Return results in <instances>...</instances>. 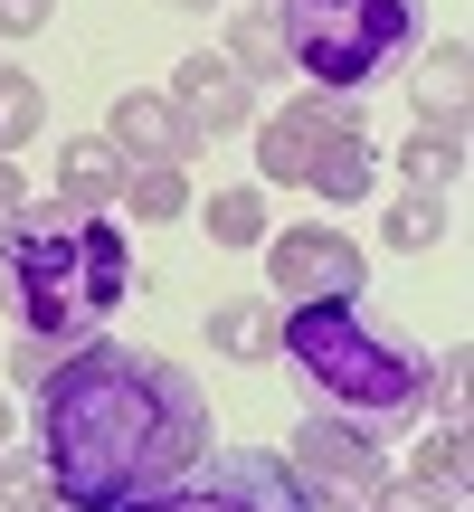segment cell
Here are the masks:
<instances>
[{"mask_svg":"<svg viewBox=\"0 0 474 512\" xmlns=\"http://www.w3.org/2000/svg\"><path fill=\"white\" fill-rule=\"evenodd\" d=\"M114 512H323V494L266 446H228V456H200L190 475L152 484V494L114 503Z\"/></svg>","mask_w":474,"mask_h":512,"instance_id":"cell-5","label":"cell"},{"mask_svg":"<svg viewBox=\"0 0 474 512\" xmlns=\"http://www.w3.org/2000/svg\"><path fill=\"white\" fill-rule=\"evenodd\" d=\"M124 294H133V238L105 209L29 200L0 228V304L29 342H57V351L95 342Z\"/></svg>","mask_w":474,"mask_h":512,"instance_id":"cell-2","label":"cell"},{"mask_svg":"<svg viewBox=\"0 0 474 512\" xmlns=\"http://www.w3.org/2000/svg\"><path fill=\"white\" fill-rule=\"evenodd\" d=\"M209 456V399L181 361L133 342H76L38 380V465L57 512H114Z\"/></svg>","mask_w":474,"mask_h":512,"instance_id":"cell-1","label":"cell"},{"mask_svg":"<svg viewBox=\"0 0 474 512\" xmlns=\"http://www.w3.org/2000/svg\"><path fill=\"white\" fill-rule=\"evenodd\" d=\"M57 361H67V351H57V342H19V361H10V370H19V380H29V389H38V380H48V370H57Z\"/></svg>","mask_w":474,"mask_h":512,"instance_id":"cell-24","label":"cell"},{"mask_svg":"<svg viewBox=\"0 0 474 512\" xmlns=\"http://www.w3.org/2000/svg\"><path fill=\"white\" fill-rule=\"evenodd\" d=\"M427 95L465 105V38H446V48H437V67H427Z\"/></svg>","mask_w":474,"mask_h":512,"instance_id":"cell-23","label":"cell"},{"mask_svg":"<svg viewBox=\"0 0 474 512\" xmlns=\"http://www.w3.org/2000/svg\"><path fill=\"white\" fill-rule=\"evenodd\" d=\"M162 95L190 114V133H200V143H219V133H247V124H256V86L228 67V57H209V48L181 57V76H171Z\"/></svg>","mask_w":474,"mask_h":512,"instance_id":"cell-8","label":"cell"},{"mask_svg":"<svg viewBox=\"0 0 474 512\" xmlns=\"http://www.w3.org/2000/svg\"><path fill=\"white\" fill-rule=\"evenodd\" d=\"M114 190H124V152H114L105 133L57 152V209H114Z\"/></svg>","mask_w":474,"mask_h":512,"instance_id":"cell-12","label":"cell"},{"mask_svg":"<svg viewBox=\"0 0 474 512\" xmlns=\"http://www.w3.org/2000/svg\"><path fill=\"white\" fill-rule=\"evenodd\" d=\"M418 484L427 494H465V418H446L437 437L418 446Z\"/></svg>","mask_w":474,"mask_h":512,"instance_id":"cell-20","label":"cell"},{"mask_svg":"<svg viewBox=\"0 0 474 512\" xmlns=\"http://www.w3.org/2000/svg\"><path fill=\"white\" fill-rule=\"evenodd\" d=\"M209 247H266V190H209Z\"/></svg>","mask_w":474,"mask_h":512,"instance_id":"cell-16","label":"cell"},{"mask_svg":"<svg viewBox=\"0 0 474 512\" xmlns=\"http://www.w3.org/2000/svg\"><path fill=\"white\" fill-rule=\"evenodd\" d=\"M266 275H275V304H332V294H361L370 256L342 228H285L266 247Z\"/></svg>","mask_w":474,"mask_h":512,"instance_id":"cell-7","label":"cell"},{"mask_svg":"<svg viewBox=\"0 0 474 512\" xmlns=\"http://www.w3.org/2000/svg\"><path fill=\"white\" fill-rule=\"evenodd\" d=\"M304 190H323L332 209L370 200V190H380V162H370V133H361V124H332V133H323V152H313V171H304Z\"/></svg>","mask_w":474,"mask_h":512,"instance_id":"cell-11","label":"cell"},{"mask_svg":"<svg viewBox=\"0 0 474 512\" xmlns=\"http://www.w3.org/2000/svg\"><path fill=\"white\" fill-rule=\"evenodd\" d=\"M465 171V143H437V133H408V152H399V181L408 190H446Z\"/></svg>","mask_w":474,"mask_h":512,"instance_id":"cell-19","label":"cell"},{"mask_svg":"<svg viewBox=\"0 0 474 512\" xmlns=\"http://www.w3.org/2000/svg\"><path fill=\"white\" fill-rule=\"evenodd\" d=\"M0 446H10V399H0Z\"/></svg>","mask_w":474,"mask_h":512,"instance_id":"cell-27","label":"cell"},{"mask_svg":"<svg viewBox=\"0 0 474 512\" xmlns=\"http://www.w3.org/2000/svg\"><path fill=\"white\" fill-rule=\"evenodd\" d=\"M0 512H57L48 465H38V456H0Z\"/></svg>","mask_w":474,"mask_h":512,"instance_id":"cell-21","label":"cell"},{"mask_svg":"<svg viewBox=\"0 0 474 512\" xmlns=\"http://www.w3.org/2000/svg\"><path fill=\"white\" fill-rule=\"evenodd\" d=\"M266 10H275V0H266Z\"/></svg>","mask_w":474,"mask_h":512,"instance_id":"cell-28","label":"cell"},{"mask_svg":"<svg viewBox=\"0 0 474 512\" xmlns=\"http://www.w3.org/2000/svg\"><path fill=\"white\" fill-rule=\"evenodd\" d=\"M380 238L399 247V256L437 247V238H446V190H399V200H389V219H380Z\"/></svg>","mask_w":474,"mask_h":512,"instance_id":"cell-17","label":"cell"},{"mask_svg":"<svg viewBox=\"0 0 474 512\" xmlns=\"http://www.w3.org/2000/svg\"><path fill=\"white\" fill-rule=\"evenodd\" d=\"M171 10H219V0H171Z\"/></svg>","mask_w":474,"mask_h":512,"instance_id":"cell-26","label":"cell"},{"mask_svg":"<svg viewBox=\"0 0 474 512\" xmlns=\"http://www.w3.org/2000/svg\"><path fill=\"white\" fill-rule=\"evenodd\" d=\"M38 124H48V95H38V76H29V67H0V152H19Z\"/></svg>","mask_w":474,"mask_h":512,"instance_id":"cell-18","label":"cell"},{"mask_svg":"<svg viewBox=\"0 0 474 512\" xmlns=\"http://www.w3.org/2000/svg\"><path fill=\"white\" fill-rule=\"evenodd\" d=\"M285 465H294V475H304L323 503H361V512H370V494L389 484V465H380V437H361V427H351V418H332V408H313V418L294 427Z\"/></svg>","mask_w":474,"mask_h":512,"instance_id":"cell-6","label":"cell"},{"mask_svg":"<svg viewBox=\"0 0 474 512\" xmlns=\"http://www.w3.org/2000/svg\"><path fill=\"white\" fill-rule=\"evenodd\" d=\"M19 209H29V181H19V171H10V152H0V228H10Z\"/></svg>","mask_w":474,"mask_h":512,"instance_id":"cell-25","label":"cell"},{"mask_svg":"<svg viewBox=\"0 0 474 512\" xmlns=\"http://www.w3.org/2000/svg\"><path fill=\"white\" fill-rule=\"evenodd\" d=\"M105 143L124 152V162H181V171H190L200 133H190V114L171 105L162 86H133V95H114V114H105Z\"/></svg>","mask_w":474,"mask_h":512,"instance_id":"cell-10","label":"cell"},{"mask_svg":"<svg viewBox=\"0 0 474 512\" xmlns=\"http://www.w3.org/2000/svg\"><path fill=\"white\" fill-rule=\"evenodd\" d=\"M57 29V0H0V38H38Z\"/></svg>","mask_w":474,"mask_h":512,"instance_id":"cell-22","label":"cell"},{"mask_svg":"<svg viewBox=\"0 0 474 512\" xmlns=\"http://www.w3.org/2000/svg\"><path fill=\"white\" fill-rule=\"evenodd\" d=\"M209 342H219L228 361H275V342H285V304L228 294V304H209Z\"/></svg>","mask_w":474,"mask_h":512,"instance_id":"cell-13","label":"cell"},{"mask_svg":"<svg viewBox=\"0 0 474 512\" xmlns=\"http://www.w3.org/2000/svg\"><path fill=\"white\" fill-rule=\"evenodd\" d=\"M285 19V57L313 95H370L380 76L408 67L427 10L418 0H275Z\"/></svg>","mask_w":474,"mask_h":512,"instance_id":"cell-4","label":"cell"},{"mask_svg":"<svg viewBox=\"0 0 474 512\" xmlns=\"http://www.w3.org/2000/svg\"><path fill=\"white\" fill-rule=\"evenodd\" d=\"M275 351H285V361L323 389V408H332V418H351L361 437L408 427V418L427 408V389H437V361H427L418 342H399L361 294L285 304V342H275Z\"/></svg>","mask_w":474,"mask_h":512,"instance_id":"cell-3","label":"cell"},{"mask_svg":"<svg viewBox=\"0 0 474 512\" xmlns=\"http://www.w3.org/2000/svg\"><path fill=\"white\" fill-rule=\"evenodd\" d=\"M332 124H361V105H351V95H304V105L266 114V124H256V171H266V181H304Z\"/></svg>","mask_w":474,"mask_h":512,"instance_id":"cell-9","label":"cell"},{"mask_svg":"<svg viewBox=\"0 0 474 512\" xmlns=\"http://www.w3.org/2000/svg\"><path fill=\"white\" fill-rule=\"evenodd\" d=\"M228 67L247 76V86H275V76L294 67V57H285V19H275L266 0H256V10H247V19L228 29Z\"/></svg>","mask_w":474,"mask_h":512,"instance_id":"cell-14","label":"cell"},{"mask_svg":"<svg viewBox=\"0 0 474 512\" xmlns=\"http://www.w3.org/2000/svg\"><path fill=\"white\" fill-rule=\"evenodd\" d=\"M114 200L133 209V219H190V171L181 162H124V190H114Z\"/></svg>","mask_w":474,"mask_h":512,"instance_id":"cell-15","label":"cell"}]
</instances>
